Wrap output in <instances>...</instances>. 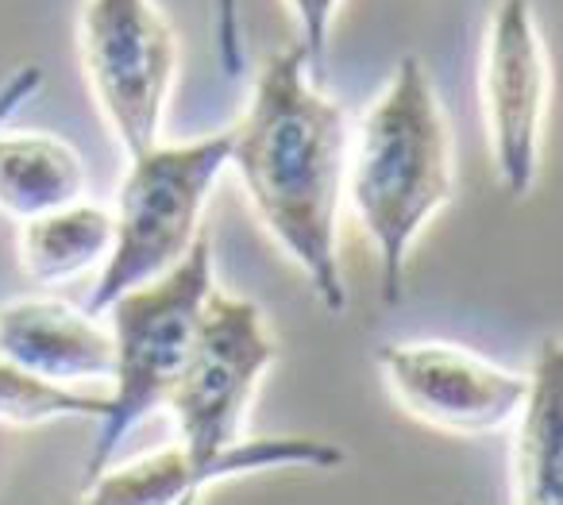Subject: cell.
<instances>
[{"label":"cell","instance_id":"5b68a950","mask_svg":"<svg viewBox=\"0 0 563 505\" xmlns=\"http://www.w3.org/2000/svg\"><path fill=\"white\" fill-rule=\"evenodd\" d=\"M278 363V336L255 301L235 294L209 297L194 359L170 397L178 443L197 463H224L247 436L251 402Z\"/></svg>","mask_w":563,"mask_h":505},{"label":"cell","instance_id":"277c9868","mask_svg":"<svg viewBox=\"0 0 563 505\" xmlns=\"http://www.w3.org/2000/svg\"><path fill=\"white\" fill-rule=\"evenodd\" d=\"M232 166V132L189 143H158L128 158L117 194V248L86 309L97 317L124 294L166 278L201 243V217L212 186Z\"/></svg>","mask_w":563,"mask_h":505},{"label":"cell","instance_id":"5bb4252c","mask_svg":"<svg viewBox=\"0 0 563 505\" xmlns=\"http://www.w3.org/2000/svg\"><path fill=\"white\" fill-rule=\"evenodd\" d=\"M0 417L4 428H40L55 420L101 425L109 417V394H89L81 386H63L12 363H0Z\"/></svg>","mask_w":563,"mask_h":505},{"label":"cell","instance_id":"30bf717a","mask_svg":"<svg viewBox=\"0 0 563 505\" xmlns=\"http://www.w3.org/2000/svg\"><path fill=\"white\" fill-rule=\"evenodd\" d=\"M4 363L63 386H93L117 378V336L93 309L55 297H20L0 317Z\"/></svg>","mask_w":563,"mask_h":505},{"label":"cell","instance_id":"52a82bcc","mask_svg":"<svg viewBox=\"0 0 563 505\" xmlns=\"http://www.w3.org/2000/svg\"><path fill=\"white\" fill-rule=\"evenodd\" d=\"M478 101L498 186L509 197H529L552 109V58L532 0L490 4L478 58Z\"/></svg>","mask_w":563,"mask_h":505},{"label":"cell","instance_id":"7c38bea8","mask_svg":"<svg viewBox=\"0 0 563 505\" xmlns=\"http://www.w3.org/2000/svg\"><path fill=\"white\" fill-rule=\"evenodd\" d=\"M86 163L78 147L51 132H16L0 143V205L9 220H40L81 205Z\"/></svg>","mask_w":563,"mask_h":505},{"label":"cell","instance_id":"4fadbf2b","mask_svg":"<svg viewBox=\"0 0 563 505\" xmlns=\"http://www.w3.org/2000/svg\"><path fill=\"white\" fill-rule=\"evenodd\" d=\"M117 248V212L101 205H70L51 217L20 224V266L35 286H63L93 266H109Z\"/></svg>","mask_w":563,"mask_h":505},{"label":"cell","instance_id":"9a60e30c","mask_svg":"<svg viewBox=\"0 0 563 505\" xmlns=\"http://www.w3.org/2000/svg\"><path fill=\"white\" fill-rule=\"evenodd\" d=\"M298 20V47L306 51L313 78H324L329 70V35L332 20L340 12V0H286Z\"/></svg>","mask_w":563,"mask_h":505},{"label":"cell","instance_id":"2e32d148","mask_svg":"<svg viewBox=\"0 0 563 505\" xmlns=\"http://www.w3.org/2000/svg\"><path fill=\"white\" fill-rule=\"evenodd\" d=\"M217 58L224 74H243V35H240V9L235 0H217Z\"/></svg>","mask_w":563,"mask_h":505},{"label":"cell","instance_id":"8992f818","mask_svg":"<svg viewBox=\"0 0 563 505\" xmlns=\"http://www.w3.org/2000/svg\"><path fill=\"white\" fill-rule=\"evenodd\" d=\"M78 55L89 94L128 158L158 147L178 78V35L155 0H86Z\"/></svg>","mask_w":563,"mask_h":505},{"label":"cell","instance_id":"ba28073f","mask_svg":"<svg viewBox=\"0 0 563 505\" xmlns=\"http://www.w3.org/2000/svg\"><path fill=\"white\" fill-rule=\"evenodd\" d=\"M375 359L401 413L448 436L514 428L529 397V374L509 371L463 343L401 340L378 348Z\"/></svg>","mask_w":563,"mask_h":505},{"label":"cell","instance_id":"3957f363","mask_svg":"<svg viewBox=\"0 0 563 505\" xmlns=\"http://www.w3.org/2000/svg\"><path fill=\"white\" fill-rule=\"evenodd\" d=\"M212 294H217L212 243L209 235H201L186 263L174 266L166 278L124 294L104 312L117 336V378L109 386V417L97 425V440L89 448L86 482L109 471L120 443L151 413L170 405L194 359Z\"/></svg>","mask_w":563,"mask_h":505},{"label":"cell","instance_id":"7a4b0ae2","mask_svg":"<svg viewBox=\"0 0 563 505\" xmlns=\"http://www.w3.org/2000/svg\"><path fill=\"white\" fill-rule=\"evenodd\" d=\"M455 194L452 120L417 55L394 66L352 135L347 201L378 255L383 301L406 297V274L424 224Z\"/></svg>","mask_w":563,"mask_h":505},{"label":"cell","instance_id":"6da1fadb","mask_svg":"<svg viewBox=\"0 0 563 505\" xmlns=\"http://www.w3.org/2000/svg\"><path fill=\"white\" fill-rule=\"evenodd\" d=\"M352 135L347 112L317 86L301 47L266 58L232 128V171L258 224L329 312L347 309L340 205L347 197Z\"/></svg>","mask_w":563,"mask_h":505},{"label":"cell","instance_id":"8fae6325","mask_svg":"<svg viewBox=\"0 0 563 505\" xmlns=\"http://www.w3.org/2000/svg\"><path fill=\"white\" fill-rule=\"evenodd\" d=\"M514 505H563V332L540 340L514 425Z\"/></svg>","mask_w":563,"mask_h":505},{"label":"cell","instance_id":"9c48e42d","mask_svg":"<svg viewBox=\"0 0 563 505\" xmlns=\"http://www.w3.org/2000/svg\"><path fill=\"white\" fill-rule=\"evenodd\" d=\"M344 459V448L313 436H258L212 466L174 443L97 474L86 482L81 505H197V497L228 479H247L255 471H336Z\"/></svg>","mask_w":563,"mask_h":505}]
</instances>
